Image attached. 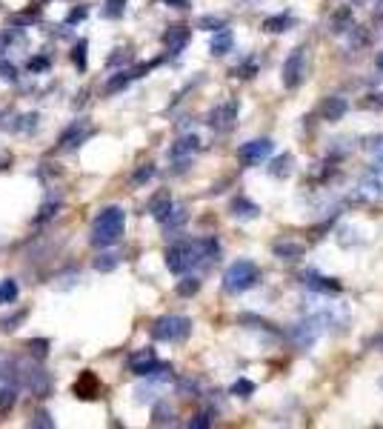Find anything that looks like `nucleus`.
<instances>
[{
  "instance_id": "49530a36",
  "label": "nucleus",
  "mask_w": 383,
  "mask_h": 429,
  "mask_svg": "<svg viewBox=\"0 0 383 429\" xmlns=\"http://www.w3.org/2000/svg\"><path fill=\"white\" fill-rule=\"evenodd\" d=\"M83 17H86V9L81 6V9H74V12L66 17V23H78V21H83Z\"/></svg>"
},
{
  "instance_id": "c9c22d12",
  "label": "nucleus",
  "mask_w": 383,
  "mask_h": 429,
  "mask_svg": "<svg viewBox=\"0 0 383 429\" xmlns=\"http://www.w3.org/2000/svg\"><path fill=\"white\" fill-rule=\"evenodd\" d=\"M152 174H155V166L146 163V166H141L135 174H132V183H135V186H143L146 181H152Z\"/></svg>"
},
{
  "instance_id": "9d476101",
  "label": "nucleus",
  "mask_w": 383,
  "mask_h": 429,
  "mask_svg": "<svg viewBox=\"0 0 383 429\" xmlns=\"http://www.w3.org/2000/svg\"><path fill=\"white\" fill-rule=\"evenodd\" d=\"M158 366H161V361H158V355H155V349H138V352L129 358V369H132L135 375H141V378H149Z\"/></svg>"
},
{
  "instance_id": "79ce46f5",
  "label": "nucleus",
  "mask_w": 383,
  "mask_h": 429,
  "mask_svg": "<svg viewBox=\"0 0 383 429\" xmlns=\"http://www.w3.org/2000/svg\"><path fill=\"white\" fill-rule=\"evenodd\" d=\"M0 74H3V81H9V83L17 81V69H14L9 61H0Z\"/></svg>"
},
{
  "instance_id": "6e6552de",
  "label": "nucleus",
  "mask_w": 383,
  "mask_h": 429,
  "mask_svg": "<svg viewBox=\"0 0 383 429\" xmlns=\"http://www.w3.org/2000/svg\"><path fill=\"white\" fill-rule=\"evenodd\" d=\"M238 112H240V103L238 101H223V103H218L212 112H209L206 123L212 126L215 132H229V129L235 126V121H238Z\"/></svg>"
},
{
  "instance_id": "412c9836",
  "label": "nucleus",
  "mask_w": 383,
  "mask_h": 429,
  "mask_svg": "<svg viewBox=\"0 0 383 429\" xmlns=\"http://www.w3.org/2000/svg\"><path fill=\"white\" fill-rule=\"evenodd\" d=\"M172 206H175V203H172V194L169 192H158L155 198L149 201V212H152V218H155V221H163Z\"/></svg>"
},
{
  "instance_id": "b1692460",
  "label": "nucleus",
  "mask_w": 383,
  "mask_h": 429,
  "mask_svg": "<svg viewBox=\"0 0 383 429\" xmlns=\"http://www.w3.org/2000/svg\"><path fill=\"white\" fill-rule=\"evenodd\" d=\"M292 163H295L292 154H280V158H275L272 166H269L272 178H289V174H292Z\"/></svg>"
},
{
  "instance_id": "6ab92c4d",
  "label": "nucleus",
  "mask_w": 383,
  "mask_h": 429,
  "mask_svg": "<svg viewBox=\"0 0 383 429\" xmlns=\"http://www.w3.org/2000/svg\"><path fill=\"white\" fill-rule=\"evenodd\" d=\"M163 43H166V49H169L172 54L183 52V46L189 43V29H186V26H172V29L163 34Z\"/></svg>"
},
{
  "instance_id": "f8f14e48",
  "label": "nucleus",
  "mask_w": 383,
  "mask_h": 429,
  "mask_svg": "<svg viewBox=\"0 0 383 429\" xmlns=\"http://www.w3.org/2000/svg\"><path fill=\"white\" fill-rule=\"evenodd\" d=\"M272 252L280 261H298V258H303L306 246L300 241H292V238H280V241L272 243Z\"/></svg>"
},
{
  "instance_id": "4be33fe9",
  "label": "nucleus",
  "mask_w": 383,
  "mask_h": 429,
  "mask_svg": "<svg viewBox=\"0 0 383 429\" xmlns=\"http://www.w3.org/2000/svg\"><path fill=\"white\" fill-rule=\"evenodd\" d=\"M186 218H189V214H186V209H183V206H172V209H169V214L161 221V223H163V229H166V235H175L178 229H183Z\"/></svg>"
},
{
  "instance_id": "c756f323",
  "label": "nucleus",
  "mask_w": 383,
  "mask_h": 429,
  "mask_svg": "<svg viewBox=\"0 0 383 429\" xmlns=\"http://www.w3.org/2000/svg\"><path fill=\"white\" fill-rule=\"evenodd\" d=\"M37 12H21V14H12L9 17V26H32V23H37Z\"/></svg>"
},
{
  "instance_id": "2f4dec72",
  "label": "nucleus",
  "mask_w": 383,
  "mask_h": 429,
  "mask_svg": "<svg viewBox=\"0 0 383 429\" xmlns=\"http://www.w3.org/2000/svg\"><path fill=\"white\" fill-rule=\"evenodd\" d=\"M252 392H255V383H252V381L238 378V381L232 383V395H238V398H249Z\"/></svg>"
},
{
  "instance_id": "20e7f679",
  "label": "nucleus",
  "mask_w": 383,
  "mask_h": 429,
  "mask_svg": "<svg viewBox=\"0 0 383 429\" xmlns=\"http://www.w3.org/2000/svg\"><path fill=\"white\" fill-rule=\"evenodd\" d=\"M189 332H192V321L183 315H163L152 323V338L166 343H180L189 338Z\"/></svg>"
},
{
  "instance_id": "f3484780",
  "label": "nucleus",
  "mask_w": 383,
  "mask_h": 429,
  "mask_svg": "<svg viewBox=\"0 0 383 429\" xmlns=\"http://www.w3.org/2000/svg\"><path fill=\"white\" fill-rule=\"evenodd\" d=\"M232 214H235L238 221H255L258 214H260V206L255 201L243 198V194H238V198L232 201Z\"/></svg>"
},
{
  "instance_id": "a211bd4d",
  "label": "nucleus",
  "mask_w": 383,
  "mask_h": 429,
  "mask_svg": "<svg viewBox=\"0 0 383 429\" xmlns=\"http://www.w3.org/2000/svg\"><path fill=\"white\" fill-rule=\"evenodd\" d=\"M200 149V141H198V134H183V138L172 146V158L175 161H186V158H192Z\"/></svg>"
},
{
  "instance_id": "e433bc0d",
  "label": "nucleus",
  "mask_w": 383,
  "mask_h": 429,
  "mask_svg": "<svg viewBox=\"0 0 383 429\" xmlns=\"http://www.w3.org/2000/svg\"><path fill=\"white\" fill-rule=\"evenodd\" d=\"M72 61L81 72L86 69V41H78V46H74V52H72Z\"/></svg>"
},
{
  "instance_id": "3c124183",
  "label": "nucleus",
  "mask_w": 383,
  "mask_h": 429,
  "mask_svg": "<svg viewBox=\"0 0 383 429\" xmlns=\"http://www.w3.org/2000/svg\"><path fill=\"white\" fill-rule=\"evenodd\" d=\"M377 66H380V69H383V52H380V57H377Z\"/></svg>"
},
{
  "instance_id": "a878e982",
  "label": "nucleus",
  "mask_w": 383,
  "mask_h": 429,
  "mask_svg": "<svg viewBox=\"0 0 383 429\" xmlns=\"http://www.w3.org/2000/svg\"><path fill=\"white\" fill-rule=\"evenodd\" d=\"M118 263H121V258L112 255V252H103V255L94 258V269L98 272H112V269H118Z\"/></svg>"
},
{
  "instance_id": "4c0bfd02",
  "label": "nucleus",
  "mask_w": 383,
  "mask_h": 429,
  "mask_svg": "<svg viewBox=\"0 0 383 429\" xmlns=\"http://www.w3.org/2000/svg\"><path fill=\"white\" fill-rule=\"evenodd\" d=\"M123 9H126V0H106L103 14H106V17H121Z\"/></svg>"
},
{
  "instance_id": "cd10ccee",
  "label": "nucleus",
  "mask_w": 383,
  "mask_h": 429,
  "mask_svg": "<svg viewBox=\"0 0 383 429\" xmlns=\"http://www.w3.org/2000/svg\"><path fill=\"white\" fill-rule=\"evenodd\" d=\"M198 26H200V29H215V32H218V29L226 26V17H223V14H203L200 21H198Z\"/></svg>"
},
{
  "instance_id": "09e8293b",
  "label": "nucleus",
  "mask_w": 383,
  "mask_h": 429,
  "mask_svg": "<svg viewBox=\"0 0 383 429\" xmlns=\"http://www.w3.org/2000/svg\"><path fill=\"white\" fill-rule=\"evenodd\" d=\"M355 6H375V3H380V0H352Z\"/></svg>"
},
{
  "instance_id": "c03bdc74",
  "label": "nucleus",
  "mask_w": 383,
  "mask_h": 429,
  "mask_svg": "<svg viewBox=\"0 0 383 429\" xmlns=\"http://www.w3.org/2000/svg\"><path fill=\"white\" fill-rule=\"evenodd\" d=\"M49 69V57H32L29 61V72H43Z\"/></svg>"
},
{
  "instance_id": "423d86ee",
  "label": "nucleus",
  "mask_w": 383,
  "mask_h": 429,
  "mask_svg": "<svg viewBox=\"0 0 383 429\" xmlns=\"http://www.w3.org/2000/svg\"><path fill=\"white\" fill-rule=\"evenodd\" d=\"M283 86L286 89H298L306 77V46H295L289 57L283 61Z\"/></svg>"
},
{
  "instance_id": "f704fd0d",
  "label": "nucleus",
  "mask_w": 383,
  "mask_h": 429,
  "mask_svg": "<svg viewBox=\"0 0 383 429\" xmlns=\"http://www.w3.org/2000/svg\"><path fill=\"white\" fill-rule=\"evenodd\" d=\"M17 395H14V389H0V415H6L9 409L14 406Z\"/></svg>"
},
{
  "instance_id": "393cba45",
  "label": "nucleus",
  "mask_w": 383,
  "mask_h": 429,
  "mask_svg": "<svg viewBox=\"0 0 383 429\" xmlns=\"http://www.w3.org/2000/svg\"><path fill=\"white\" fill-rule=\"evenodd\" d=\"M352 9L346 6V9H340V12H335V17H332V32L335 34H343V32H349L352 29Z\"/></svg>"
},
{
  "instance_id": "bb28decb",
  "label": "nucleus",
  "mask_w": 383,
  "mask_h": 429,
  "mask_svg": "<svg viewBox=\"0 0 383 429\" xmlns=\"http://www.w3.org/2000/svg\"><path fill=\"white\" fill-rule=\"evenodd\" d=\"M17 301V283L12 278L0 281V303H14Z\"/></svg>"
},
{
  "instance_id": "a18cd8bd",
  "label": "nucleus",
  "mask_w": 383,
  "mask_h": 429,
  "mask_svg": "<svg viewBox=\"0 0 383 429\" xmlns=\"http://www.w3.org/2000/svg\"><path fill=\"white\" fill-rule=\"evenodd\" d=\"M32 426H49V429H52V426H54V421H52V415H49V412H37V415H34V421H32Z\"/></svg>"
},
{
  "instance_id": "2eb2a0df",
  "label": "nucleus",
  "mask_w": 383,
  "mask_h": 429,
  "mask_svg": "<svg viewBox=\"0 0 383 429\" xmlns=\"http://www.w3.org/2000/svg\"><path fill=\"white\" fill-rule=\"evenodd\" d=\"M26 386L32 389L37 398H46L52 392V378L43 372V369H32V372L26 375Z\"/></svg>"
},
{
  "instance_id": "f257e3e1",
  "label": "nucleus",
  "mask_w": 383,
  "mask_h": 429,
  "mask_svg": "<svg viewBox=\"0 0 383 429\" xmlns=\"http://www.w3.org/2000/svg\"><path fill=\"white\" fill-rule=\"evenodd\" d=\"M218 252H220V246H218L215 238L180 241V243L166 249V266H169V272H175V275H183V272L195 269L200 263H209L218 255Z\"/></svg>"
},
{
  "instance_id": "37998d69",
  "label": "nucleus",
  "mask_w": 383,
  "mask_h": 429,
  "mask_svg": "<svg viewBox=\"0 0 383 429\" xmlns=\"http://www.w3.org/2000/svg\"><path fill=\"white\" fill-rule=\"evenodd\" d=\"M189 426L192 429H206V426H212V418H209L206 412H200V415H195V418L189 421Z\"/></svg>"
},
{
  "instance_id": "7c9ffc66",
  "label": "nucleus",
  "mask_w": 383,
  "mask_h": 429,
  "mask_svg": "<svg viewBox=\"0 0 383 429\" xmlns=\"http://www.w3.org/2000/svg\"><path fill=\"white\" fill-rule=\"evenodd\" d=\"M29 349H32V355H34L37 361H43V358L49 355V341H46V338H32V341H29Z\"/></svg>"
},
{
  "instance_id": "de8ad7c7",
  "label": "nucleus",
  "mask_w": 383,
  "mask_h": 429,
  "mask_svg": "<svg viewBox=\"0 0 383 429\" xmlns=\"http://www.w3.org/2000/svg\"><path fill=\"white\" fill-rule=\"evenodd\" d=\"M366 106H375V109H383V94H369Z\"/></svg>"
},
{
  "instance_id": "473e14b6",
  "label": "nucleus",
  "mask_w": 383,
  "mask_h": 429,
  "mask_svg": "<svg viewBox=\"0 0 383 429\" xmlns=\"http://www.w3.org/2000/svg\"><path fill=\"white\" fill-rule=\"evenodd\" d=\"M198 289H200V281H198V278H183V281L178 283V295H183V298H192Z\"/></svg>"
},
{
  "instance_id": "0eeeda50",
  "label": "nucleus",
  "mask_w": 383,
  "mask_h": 429,
  "mask_svg": "<svg viewBox=\"0 0 383 429\" xmlns=\"http://www.w3.org/2000/svg\"><path fill=\"white\" fill-rule=\"evenodd\" d=\"M272 149H275V143L269 138H255V141H249L238 149V161L243 166H260L272 154Z\"/></svg>"
},
{
  "instance_id": "f03ea898",
  "label": "nucleus",
  "mask_w": 383,
  "mask_h": 429,
  "mask_svg": "<svg viewBox=\"0 0 383 429\" xmlns=\"http://www.w3.org/2000/svg\"><path fill=\"white\" fill-rule=\"evenodd\" d=\"M123 229H126V212L121 206H106L94 214L92 221V246L98 249H106V246H114L121 238H123Z\"/></svg>"
},
{
  "instance_id": "ea45409f",
  "label": "nucleus",
  "mask_w": 383,
  "mask_h": 429,
  "mask_svg": "<svg viewBox=\"0 0 383 429\" xmlns=\"http://www.w3.org/2000/svg\"><path fill=\"white\" fill-rule=\"evenodd\" d=\"M255 69H258V63H255V61H246V63L235 66V69H232V74H235V77H252V74H255Z\"/></svg>"
},
{
  "instance_id": "8fccbe9b",
  "label": "nucleus",
  "mask_w": 383,
  "mask_h": 429,
  "mask_svg": "<svg viewBox=\"0 0 383 429\" xmlns=\"http://www.w3.org/2000/svg\"><path fill=\"white\" fill-rule=\"evenodd\" d=\"M169 6H175V9H186V0H166Z\"/></svg>"
},
{
  "instance_id": "ddd939ff",
  "label": "nucleus",
  "mask_w": 383,
  "mask_h": 429,
  "mask_svg": "<svg viewBox=\"0 0 383 429\" xmlns=\"http://www.w3.org/2000/svg\"><path fill=\"white\" fill-rule=\"evenodd\" d=\"M303 286L312 292H340V281L318 275V272H303Z\"/></svg>"
},
{
  "instance_id": "5701e85b",
  "label": "nucleus",
  "mask_w": 383,
  "mask_h": 429,
  "mask_svg": "<svg viewBox=\"0 0 383 429\" xmlns=\"http://www.w3.org/2000/svg\"><path fill=\"white\" fill-rule=\"evenodd\" d=\"M289 26H292V14H272V17H266V21H263V29L272 32V34H280Z\"/></svg>"
},
{
  "instance_id": "72a5a7b5",
  "label": "nucleus",
  "mask_w": 383,
  "mask_h": 429,
  "mask_svg": "<svg viewBox=\"0 0 383 429\" xmlns=\"http://www.w3.org/2000/svg\"><path fill=\"white\" fill-rule=\"evenodd\" d=\"M155 423L158 426H166V423H175V412L166 406V403H161L158 409H155Z\"/></svg>"
},
{
  "instance_id": "7ed1b4c3",
  "label": "nucleus",
  "mask_w": 383,
  "mask_h": 429,
  "mask_svg": "<svg viewBox=\"0 0 383 429\" xmlns=\"http://www.w3.org/2000/svg\"><path fill=\"white\" fill-rule=\"evenodd\" d=\"M258 278H260L258 263H252V261H235L232 266L223 272V289L229 292V295H240V292L252 289L258 283Z\"/></svg>"
},
{
  "instance_id": "dca6fc26",
  "label": "nucleus",
  "mask_w": 383,
  "mask_h": 429,
  "mask_svg": "<svg viewBox=\"0 0 383 429\" xmlns=\"http://www.w3.org/2000/svg\"><path fill=\"white\" fill-rule=\"evenodd\" d=\"M346 109H349V103L343 101V97H327L323 106H320V114H323V121L335 123V121H340L343 114H346Z\"/></svg>"
},
{
  "instance_id": "1a4fd4ad",
  "label": "nucleus",
  "mask_w": 383,
  "mask_h": 429,
  "mask_svg": "<svg viewBox=\"0 0 383 429\" xmlns=\"http://www.w3.org/2000/svg\"><path fill=\"white\" fill-rule=\"evenodd\" d=\"M94 134V126L86 121V118H81V121H74V123H69V129L61 134V149L66 152V149H78L81 143H86L89 138Z\"/></svg>"
},
{
  "instance_id": "603ef678",
  "label": "nucleus",
  "mask_w": 383,
  "mask_h": 429,
  "mask_svg": "<svg viewBox=\"0 0 383 429\" xmlns=\"http://www.w3.org/2000/svg\"><path fill=\"white\" fill-rule=\"evenodd\" d=\"M0 169H3V163H0Z\"/></svg>"
},
{
  "instance_id": "c85d7f7f",
  "label": "nucleus",
  "mask_w": 383,
  "mask_h": 429,
  "mask_svg": "<svg viewBox=\"0 0 383 429\" xmlns=\"http://www.w3.org/2000/svg\"><path fill=\"white\" fill-rule=\"evenodd\" d=\"M132 77H135L132 72H118V74H114L112 81L106 83V92H109V94H112V92H121V89H123V86H126V83L132 81Z\"/></svg>"
},
{
  "instance_id": "9b49d317",
  "label": "nucleus",
  "mask_w": 383,
  "mask_h": 429,
  "mask_svg": "<svg viewBox=\"0 0 383 429\" xmlns=\"http://www.w3.org/2000/svg\"><path fill=\"white\" fill-rule=\"evenodd\" d=\"M360 194L369 201H383V169L380 166H372L366 174L360 178Z\"/></svg>"
},
{
  "instance_id": "39448f33",
  "label": "nucleus",
  "mask_w": 383,
  "mask_h": 429,
  "mask_svg": "<svg viewBox=\"0 0 383 429\" xmlns=\"http://www.w3.org/2000/svg\"><path fill=\"white\" fill-rule=\"evenodd\" d=\"M329 323V315H312V318H306V321H298L292 329H289V338L298 349H306V346H312L318 341V335L323 332V326Z\"/></svg>"
},
{
  "instance_id": "4468645a",
  "label": "nucleus",
  "mask_w": 383,
  "mask_h": 429,
  "mask_svg": "<svg viewBox=\"0 0 383 429\" xmlns=\"http://www.w3.org/2000/svg\"><path fill=\"white\" fill-rule=\"evenodd\" d=\"M101 392V383L94 378V372H83L78 381H74V395L83 398V401H94Z\"/></svg>"
},
{
  "instance_id": "a19ab883",
  "label": "nucleus",
  "mask_w": 383,
  "mask_h": 429,
  "mask_svg": "<svg viewBox=\"0 0 383 429\" xmlns=\"http://www.w3.org/2000/svg\"><path fill=\"white\" fill-rule=\"evenodd\" d=\"M57 209H61V201H52V203H43V209H41V214H37V223H41V221H46V218H52V214L57 212Z\"/></svg>"
},
{
  "instance_id": "aec40b11",
  "label": "nucleus",
  "mask_w": 383,
  "mask_h": 429,
  "mask_svg": "<svg viewBox=\"0 0 383 429\" xmlns=\"http://www.w3.org/2000/svg\"><path fill=\"white\" fill-rule=\"evenodd\" d=\"M232 46H235V37H232V32H229L226 26L223 29H218L215 34H212V41H209V52L212 54H229L232 52Z\"/></svg>"
},
{
  "instance_id": "58836bf2",
  "label": "nucleus",
  "mask_w": 383,
  "mask_h": 429,
  "mask_svg": "<svg viewBox=\"0 0 383 429\" xmlns=\"http://www.w3.org/2000/svg\"><path fill=\"white\" fill-rule=\"evenodd\" d=\"M366 149L375 154L377 161H383V134H375V138H369L366 141Z\"/></svg>"
}]
</instances>
